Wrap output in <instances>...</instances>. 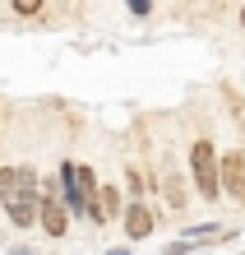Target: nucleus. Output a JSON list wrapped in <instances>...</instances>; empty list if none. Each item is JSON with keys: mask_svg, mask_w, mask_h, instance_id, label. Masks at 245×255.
I'll list each match as a JSON object with an SVG mask.
<instances>
[{"mask_svg": "<svg viewBox=\"0 0 245 255\" xmlns=\"http://www.w3.org/2000/svg\"><path fill=\"white\" fill-rule=\"evenodd\" d=\"M74 190H79V209L93 223H102V214H97V181H93V167H79L74 162Z\"/></svg>", "mask_w": 245, "mask_h": 255, "instance_id": "nucleus-5", "label": "nucleus"}, {"mask_svg": "<svg viewBox=\"0 0 245 255\" xmlns=\"http://www.w3.org/2000/svg\"><path fill=\"white\" fill-rule=\"evenodd\" d=\"M241 23H245V9H241Z\"/></svg>", "mask_w": 245, "mask_h": 255, "instance_id": "nucleus-8", "label": "nucleus"}, {"mask_svg": "<svg viewBox=\"0 0 245 255\" xmlns=\"http://www.w3.org/2000/svg\"><path fill=\"white\" fill-rule=\"evenodd\" d=\"M37 200H42V186H37L33 167L0 172V209H5V218L14 228H33L37 223Z\"/></svg>", "mask_w": 245, "mask_h": 255, "instance_id": "nucleus-1", "label": "nucleus"}, {"mask_svg": "<svg viewBox=\"0 0 245 255\" xmlns=\"http://www.w3.org/2000/svg\"><path fill=\"white\" fill-rule=\"evenodd\" d=\"M190 172H194V186H199V195L204 200H218V153H213V144L208 139H199L194 148H190Z\"/></svg>", "mask_w": 245, "mask_h": 255, "instance_id": "nucleus-2", "label": "nucleus"}, {"mask_svg": "<svg viewBox=\"0 0 245 255\" xmlns=\"http://www.w3.org/2000/svg\"><path fill=\"white\" fill-rule=\"evenodd\" d=\"M97 214H102V223L120 214V195H116V186H102V190H97Z\"/></svg>", "mask_w": 245, "mask_h": 255, "instance_id": "nucleus-7", "label": "nucleus"}, {"mask_svg": "<svg viewBox=\"0 0 245 255\" xmlns=\"http://www.w3.org/2000/svg\"><path fill=\"white\" fill-rule=\"evenodd\" d=\"M153 223H158V218H153V209H148V204H130V209H125V232H130V242L148 237V232H153Z\"/></svg>", "mask_w": 245, "mask_h": 255, "instance_id": "nucleus-6", "label": "nucleus"}, {"mask_svg": "<svg viewBox=\"0 0 245 255\" xmlns=\"http://www.w3.org/2000/svg\"><path fill=\"white\" fill-rule=\"evenodd\" d=\"M218 186H227V195L245 200V148H236V153L218 158Z\"/></svg>", "mask_w": 245, "mask_h": 255, "instance_id": "nucleus-3", "label": "nucleus"}, {"mask_svg": "<svg viewBox=\"0 0 245 255\" xmlns=\"http://www.w3.org/2000/svg\"><path fill=\"white\" fill-rule=\"evenodd\" d=\"M37 223H42V232L47 237H65V204L56 200V190H42V200H37Z\"/></svg>", "mask_w": 245, "mask_h": 255, "instance_id": "nucleus-4", "label": "nucleus"}]
</instances>
